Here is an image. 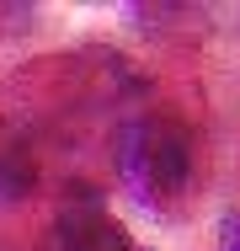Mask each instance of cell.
<instances>
[{
    "label": "cell",
    "instance_id": "7a4b0ae2",
    "mask_svg": "<svg viewBox=\"0 0 240 251\" xmlns=\"http://www.w3.org/2000/svg\"><path fill=\"white\" fill-rule=\"evenodd\" d=\"M43 251H134V241L101 198H70L53 214Z\"/></svg>",
    "mask_w": 240,
    "mask_h": 251
},
{
    "label": "cell",
    "instance_id": "6da1fadb",
    "mask_svg": "<svg viewBox=\"0 0 240 251\" xmlns=\"http://www.w3.org/2000/svg\"><path fill=\"white\" fill-rule=\"evenodd\" d=\"M118 171L128 182V193L149 208H176L192 193L197 176V150H192V128L171 112H139L123 123L118 134Z\"/></svg>",
    "mask_w": 240,
    "mask_h": 251
},
{
    "label": "cell",
    "instance_id": "277c9868",
    "mask_svg": "<svg viewBox=\"0 0 240 251\" xmlns=\"http://www.w3.org/2000/svg\"><path fill=\"white\" fill-rule=\"evenodd\" d=\"M32 22H38V11H32V5L0 0V43H5V38H22V32H32Z\"/></svg>",
    "mask_w": 240,
    "mask_h": 251
},
{
    "label": "cell",
    "instance_id": "3957f363",
    "mask_svg": "<svg viewBox=\"0 0 240 251\" xmlns=\"http://www.w3.org/2000/svg\"><path fill=\"white\" fill-rule=\"evenodd\" d=\"M38 182V160H32V145L22 139L16 123L0 118V203H16L22 193H32Z\"/></svg>",
    "mask_w": 240,
    "mask_h": 251
}]
</instances>
